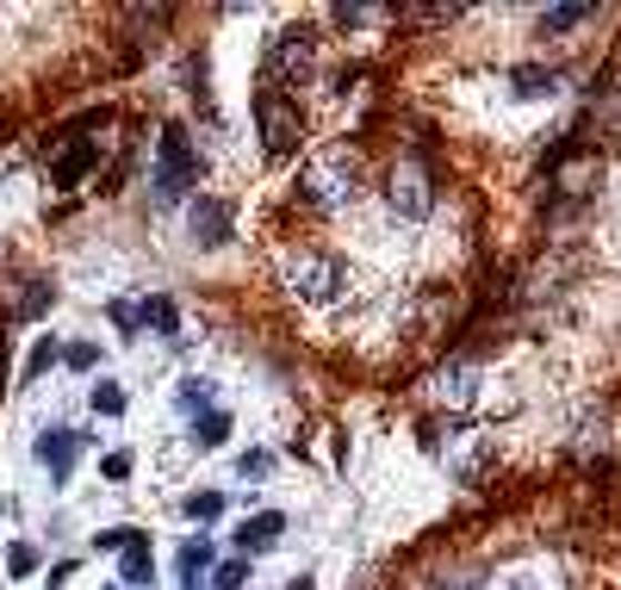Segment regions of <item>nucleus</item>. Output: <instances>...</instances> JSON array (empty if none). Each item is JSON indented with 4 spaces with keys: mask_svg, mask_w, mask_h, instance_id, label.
<instances>
[{
    "mask_svg": "<svg viewBox=\"0 0 621 590\" xmlns=\"http://www.w3.org/2000/svg\"><path fill=\"white\" fill-rule=\"evenodd\" d=\"M293 200L305 205V212H317V217L348 212V205L360 200V162L348 150H317V155H305V162H298V174H293Z\"/></svg>",
    "mask_w": 621,
    "mask_h": 590,
    "instance_id": "f257e3e1",
    "label": "nucleus"
},
{
    "mask_svg": "<svg viewBox=\"0 0 621 590\" xmlns=\"http://www.w3.org/2000/svg\"><path fill=\"white\" fill-rule=\"evenodd\" d=\"M286 293L310 311H336L355 298V267L342 262L336 248H298L286 262Z\"/></svg>",
    "mask_w": 621,
    "mask_h": 590,
    "instance_id": "f03ea898",
    "label": "nucleus"
},
{
    "mask_svg": "<svg viewBox=\"0 0 621 590\" xmlns=\"http://www.w3.org/2000/svg\"><path fill=\"white\" fill-rule=\"evenodd\" d=\"M386 212L398 217V224H429L435 217V186H429V174H423L417 162H398V169H391Z\"/></svg>",
    "mask_w": 621,
    "mask_h": 590,
    "instance_id": "7ed1b4c3",
    "label": "nucleus"
},
{
    "mask_svg": "<svg viewBox=\"0 0 621 590\" xmlns=\"http://www.w3.org/2000/svg\"><path fill=\"white\" fill-rule=\"evenodd\" d=\"M255 124H262V143L274 155H293L298 138H305V124H298V100H286L279 88L255 93Z\"/></svg>",
    "mask_w": 621,
    "mask_h": 590,
    "instance_id": "20e7f679",
    "label": "nucleus"
},
{
    "mask_svg": "<svg viewBox=\"0 0 621 590\" xmlns=\"http://www.w3.org/2000/svg\"><path fill=\"white\" fill-rule=\"evenodd\" d=\"M310 69H317V38L310 31H279L267 44V81L298 88V81H310Z\"/></svg>",
    "mask_w": 621,
    "mask_h": 590,
    "instance_id": "39448f33",
    "label": "nucleus"
},
{
    "mask_svg": "<svg viewBox=\"0 0 621 590\" xmlns=\"http://www.w3.org/2000/svg\"><path fill=\"white\" fill-rule=\"evenodd\" d=\"M435 404H448V410H472V404L485 398V373L472 367V360H448V367L429 379Z\"/></svg>",
    "mask_w": 621,
    "mask_h": 590,
    "instance_id": "423d86ee",
    "label": "nucleus"
},
{
    "mask_svg": "<svg viewBox=\"0 0 621 590\" xmlns=\"http://www.w3.org/2000/svg\"><path fill=\"white\" fill-rule=\"evenodd\" d=\"M93 435H81V429H38V466L50 472V485H69V472H75V454L88 448Z\"/></svg>",
    "mask_w": 621,
    "mask_h": 590,
    "instance_id": "0eeeda50",
    "label": "nucleus"
},
{
    "mask_svg": "<svg viewBox=\"0 0 621 590\" xmlns=\"http://www.w3.org/2000/svg\"><path fill=\"white\" fill-rule=\"evenodd\" d=\"M155 169L181 174V181H200V150H193V131L186 124H162V143H155Z\"/></svg>",
    "mask_w": 621,
    "mask_h": 590,
    "instance_id": "6e6552de",
    "label": "nucleus"
},
{
    "mask_svg": "<svg viewBox=\"0 0 621 590\" xmlns=\"http://www.w3.org/2000/svg\"><path fill=\"white\" fill-rule=\"evenodd\" d=\"M186 231H193L200 248H224L231 243V205L212 200V193H200V200L186 205Z\"/></svg>",
    "mask_w": 621,
    "mask_h": 590,
    "instance_id": "1a4fd4ad",
    "label": "nucleus"
},
{
    "mask_svg": "<svg viewBox=\"0 0 621 590\" xmlns=\"http://www.w3.org/2000/svg\"><path fill=\"white\" fill-rule=\"evenodd\" d=\"M441 466H448L460 485H479L491 472V441L485 435H454L448 448H441Z\"/></svg>",
    "mask_w": 621,
    "mask_h": 590,
    "instance_id": "9d476101",
    "label": "nucleus"
},
{
    "mask_svg": "<svg viewBox=\"0 0 621 590\" xmlns=\"http://www.w3.org/2000/svg\"><path fill=\"white\" fill-rule=\"evenodd\" d=\"M609 441H615V423H609V410H597V404H584L572 423V448L578 454H609Z\"/></svg>",
    "mask_w": 621,
    "mask_h": 590,
    "instance_id": "9b49d317",
    "label": "nucleus"
},
{
    "mask_svg": "<svg viewBox=\"0 0 621 590\" xmlns=\"http://www.w3.org/2000/svg\"><path fill=\"white\" fill-rule=\"evenodd\" d=\"M279 535H286V516H279V510H262V516H248V522L236 528L231 541L243 547V553H262V547L279 541Z\"/></svg>",
    "mask_w": 621,
    "mask_h": 590,
    "instance_id": "f8f14e48",
    "label": "nucleus"
},
{
    "mask_svg": "<svg viewBox=\"0 0 621 590\" xmlns=\"http://www.w3.org/2000/svg\"><path fill=\"white\" fill-rule=\"evenodd\" d=\"M510 88H516V100H547L559 88V75L547 62H522V69H510Z\"/></svg>",
    "mask_w": 621,
    "mask_h": 590,
    "instance_id": "ddd939ff",
    "label": "nucleus"
},
{
    "mask_svg": "<svg viewBox=\"0 0 621 590\" xmlns=\"http://www.w3.org/2000/svg\"><path fill=\"white\" fill-rule=\"evenodd\" d=\"M212 541H186L181 547V559H174V572H181V590H200L205 584V572H212Z\"/></svg>",
    "mask_w": 621,
    "mask_h": 590,
    "instance_id": "4468645a",
    "label": "nucleus"
},
{
    "mask_svg": "<svg viewBox=\"0 0 621 590\" xmlns=\"http://www.w3.org/2000/svg\"><path fill=\"white\" fill-rule=\"evenodd\" d=\"M212 398H217V386L205 379V373H186L181 386H174V404H181L186 417H205V410H212Z\"/></svg>",
    "mask_w": 621,
    "mask_h": 590,
    "instance_id": "2eb2a0df",
    "label": "nucleus"
},
{
    "mask_svg": "<svg viewBox=\"0 0 621 590\" xmlns=\"http://www.w3.org/2000/svg\"><path fill=\"white\" fill-rule=\"evenodd\" d=\"M138 317H143V324H155V329H162V336H169V348L181 342V311H174V298L150 293V298L138 305Z\"/></svg>",
    "mask_w": 621,
    "mask_h": 590,
    "instance_id": "dca6fc26",
    "label": "nucleus"
},
{
    "mask_svg": "<svg viewBox=\"0 0 621 590\" xmlns=\"http://www.w3.org/2000/svg\"><path fill=\"white\" fill-rule=\"evenodd\" d=\"M93 162H100V143H75V150H69V155L57 162V169H50V181H57V186H75L81 174L93 169Z\"/></svg>",
    "mask_w": 621,
    "mask_h": 590,
    "instance_id": "f3484780",
    "label": "nucleus"
},
{
    "mask_svg": "<svg viewBox=\"0 0 621 590\" xmlns=\"http://www.w3.org/2000/svg\"><path fill=\"white\" fill-rule=\"evenodd\" d=\"M193 441H200V448H224V441H231V417H224V410L193 417Z\"/></svg>",
    "mask_w": 621,
    "mask_h": 590,
    "instance_id": "a211bd4d",
    "label": "nucleus"
},
{
    "mask_svg": "<svg viewBox=\"0 0 621 590\" xmlns=\"http://www.w3.org/2000/svg\"><path fill=\"white\" fill-rule=\"evenodd\" d=\"M93 417H124V386L119 379H93Z\"/></svg>",
    "mask_w": 621,
    "mask_h": 590,
    "instance_id": "6ab92c4d",
    "label": "nucleus"
},
{
    "mask_svg": "<svg viewBox=\"0 0 621 590\" xmlns=\"http://www.w3.org/2000/svg\"><path fill=\"white\" fill-rule=\"evenodd\" d=\"M119 578H124V584H150V578H155V559H150V547H124V566H119Z\"/></svg>",
    "mask_w": 621,
    "mask_h": 590,
    "instance_id": "aec40b11",
    "label": "nucleus"
},
{
    "mask_svg": "<svg viewBox=\"0 0 621 590\" xmlns=\"http://www.w3.org/2000/svg\"><path fill=\"white\" fill-rule=\"evenodd\" d=\"M138 541H143V528H131V522L100 528V535H93V547H100V553H124V547H138Z\"/></svg>",
    "mask_w": 621,
    "mask_h": 590,
    "instance_id": "412c9836",
    "label": "nucleus"
},
{
    "mask_svg": "<svg viewBox=\"0 0 621 590\" xmlns=\"http://www.w3.org/2000/svg\"><path fill=\"white\" fill-rule=\"evenodd\" d=\"M186 186H193V181H181V174H162V169L150 174V193H155V205H181V200H186Z\"/></svg>",
    "mask_w": 621,
    "mask_h": 590,
    "instance_id": "4be33fe9",
    "label": "nucleus"
},
{
    "mask_svg": "<svg viewBox=\"0 0 621 590\" xmlns=\"http://www.w3.org/2000/svg\"><path fill=\"white\" fill-rule=\"evenodd\" d=\"M584 19H590V7H547V13H541V31H553V38H559V31L584 26Z\"/></svg>",
    "mask_w": 621,
    "mask_h": 590,
    "instance_id": "5701e85b",
    "label": "nucleus"
},
{
    "mask_svg": "<svg viewBox=\"0 0 621 590\" xmlns=\"http://www.w3.org/2000/svg\"><path fill=\"white\" fill-rule=\"evenodd\" d=\"M186 516H193V522H217V516H224V491H193L186 497Z\"/></svg>",
    "mask_w": 621,
    "mask_h": 590,
    "instance_id": "b1692460",
    "label": "nucleus"
},
{
    "mask_svg": "<svg viewBox=\"0 0 621 590\" xmlns=\"http://www.w3.org/2000/svg\"><path fill=\"white\" fill-rule=\"evenodd\" d=\"M243 584H248V553L243 559H224V566L212 572V590H243Z\"/></svg>",
    "mask_w": 621,
    "mask_h": 590,
    "instance_id": "393cba45",
    "label": "nucleus"
},
{
    "mask_svg": "<svg viewBox=\"0 0 621 590\" xmlns=\"http://www.w3.org/2000/svg\"><path fill=\"white\" fill-rule=\"evenodd\" d=\"M267 472H274V454L267 448H248L243 460H236V479H267Z\"/></svg>",
    "mask_w": 621,
    "mask_h": 590,
    "instance_id": "a878e982",
    "label": "nucleus"
},
{
    "mask_svg": "<svg viewBox=\"0 0 621 590\" xmlns=\"http://www.w3.org/2000/svg\"><path fill=\"white\" fill-rule=\"evenodd\" d=\"M62 360H69L75 373H93V367H100V342H69V348H62Z\"/></svg>",
    "mask_w": 621,
    "mask_h": 590,
    "instance_id": "bb28decb",
    "label": "nucleus"
},
{
    "mask_svg": "<svg viewBox=\"0 0 621 590\" xmlns=\"http://www.w3.org/2000/svg\"><path fill=\"white\" fill-rule=\"evenodd\" d=\"M57 360H62L57 342H38V348H31V360H26V379H44V373L57 367Z\"/></svg>",
    "mask_w": 621,
    "mask_h": 590,
    "instance_id": "cd10ccee",
    "label": "nucleus"
},
{
    "mask_svg": "<svg viewBox=\"0 0 621 590\" xmlns=\"http://www.w3.org/2000/svg\"><path fill=\"white\" fill-rule=\"evenodd\" d=\"M7 566H13V578H31V572H38V547L13 541V553H7Z\"/></svg>",
    "mask_w": 621,
    "mask_h": 590,
    "instance_id": "c85d7f7f",
    "label": "nucleus"
},
{
    "mask_svg": "<svg viewBox=\"0 0 621 590\" xmlns=\"http://www.w3.org/2000/svg\"><path fill=\"white\" fill-rule=\"evenodd\" d=\"M106 317H112V324L124 329V336H131V329L143 324V317H138V305H124V298H112V305H106Z\"/></svg>",
    "mask_w": 621,
    "mask_h": 590,
    "instance_id": "c756f323",
    "label": "nucleus"
},
{
    "mask_svg": "<svg viewBox=\"0 0 621 590\" xmlns=\"http://www.w3.org/2000/svg\"><path fill=\"white\" fill-rule=\"evenodd\" d=\"M485 590H547V578H535V572H510V578H497V584H485Z\"/></svg>",
    "mask_w": 621,
    "mask_h": 590,
    "instance_id": "7c9ffc66",
    "label": "nucleus"
},
{
    "mask_svg": "<svg viewBox=\"0 0 621 590\" xmlns=\"http://www.w3.org/2000/svg\"><path fill=\"white\" fill-rule=\"evenodd\" d=\"M435 590H485L472 572H448V578H435Z\"/></svg>",
    "mask_w": 621,
    "mask_h": 590,
    "instance_id": "2f4dec72",
    "label": "nucleus"
},
{
    "mask_svg": "<svg viewBox=\"0 0 621 590\" xmlns=\"http://www.w3.org/2000/svg\"><path fill=\"white\" fill-rule=\"evenodd\" d=\"M100 472H106L112 485H119V479H131V454H106V466H100Z\"/></svg>",
    "mask_w": 621,
    "mask_h": 590,
    "instance_id": "473e14b6",
    "label": "nucleus"
},
{
    "mask_svg": "<svg viewBox=\"0 0 621 590\" xmlns=\"http://www.w3.org/2000/svg\"><path fill=\"white\" fill-rule=\"evenodd\" d=\"M69 578H75V559H62V566H50V590H62Z\"/></svg>",
    "mask_w": 621,
    "mask_h": 590,
    "instance_id": "72a5a7b5",
    "label": "nucleus"
},
{
    "mask_svg": "<svg viewBox=\"0 0 621 590\" xmlns=\"http://www.w3.org/2000/svg\"><path fill=\"white\" fill-rule=\"evenodd\" d=\"M286 590H317V578H310V572H298V578H293V584H286Z\"/></svg>",
    "mask_w": 621,
    "mask_h": 590,
    "instance_id": "f704fd0d",
    "label": "nucleus"
},
{
    "mask_svg": "<svg viewBox=\"0 0 621 590\" xmlns=\"http://www.w3.org/2000/svg\"><path fill=\"white\" fill-rule=\"evenodd\" d=\"M0 367H7V360H0Z\"/></svg>",
    "mask_w": 621,
    "mask_h": 590,
    "instance_id": "c9c22d12",
    "label": "nucleus"
},
{
    "mask_svg": "<svg viewBox=\"0 0 621 590\" xmlns=\"http://www.w3.org/2000/svg\"><path fill=\"white\" fill-rule=\"evenodd\" d=\"M119 590H124V584H119Z\"/></svg>",
    "mask_w": 621,
    "mask_h": 590,
    "instance_id": "e433bc0d",
    "label": "nucleus"
}]
</instances>
